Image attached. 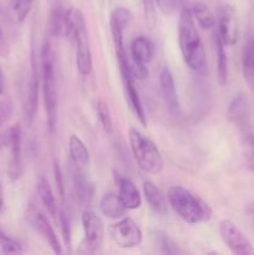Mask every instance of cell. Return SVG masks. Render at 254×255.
Listing matches in <instances>:
<instances>
[{
  "label": "cell",
  "mask_w": 254,
  "mask_h": 255,
  "mask_svg": "<svg viewBox=\"0 0 254 255\" xmlns=\"http://www.w3.org/2000/svg\"><path fill=\"white\" fill-rule=\"evenodd\" d=\"M219 236L227 248L236 255H254V247L243 232L232 221L224 219L219 223Z\"/></svg>",
  "instance_id": "cell-8"
},
{
  "label": "cell",
  "mask_w": 254,
  "mask_h": 255,
  "mask_svg": "<svg viewBox=\"0 0 254 255\" xmlns=\"http://www.w3.org/2000/svg\"><path fill=\"white\" fill-rule=\"evenodd\" d=\"M214 46H216L217 55V81L221 86L228 82V57H227L226 49H224V42L219 37V35H214Z\"/></svg>",
  "instance_id": "cell-22"
},
{
  "label": "cell",
  "mask_w": 254,
  "mask_h": 255,
  "mask_svg": "<svg viewBox=\"0 0 254 255\" xmlns=\"http://www.w3.org/2000/svg\"><path fill=\"white\" fill-rule=\"evenodd\" d=\"M37 102H39V72H37L36 62L32 57V69L30 75L29 82H27L26 97H25V121L27 126H31L34 124L35 116L37 111Z\"/></svg>",
  "instance_id": "cell-12"
},
{
  "label": "cell",
  "mask_w": 254,
  "mask_h": 255,
  "mask_svg": "<svg viewBox=\"0 0 254 255\" xmlns=\"http://www.w3.org/2000/svg\"><path fill=\"white\" fill-rule=\"evenodd\" d=\"M157 4V6L161 9V11L163 14H171L174 9V5H176V0H154Z\"/></svg>",
  "instance_id": "cell-35"
},
{
  "label": "cell",
  "mask_w": 254,
  "mask_h": 255,
  "mask_svg": "<svg viewBox=\"0 0 254 255\" xmlns=\"http://www.w3.org/2000/svg\"><path fill=\"white\" fill-rule=\"evenodd\" d=\"M242 71L248 87L254 91V31L249 35L242 54Z\"/></svg>",
  "instance_id": "cell-17"
},
{
  "label": "cell",
  "mask_w": 254,
  "mask_h": 255,
  "mask_svg": "<svg viewBox=\"0 0 254 255\" xmlns=\"http://www.w3.org/2000/svg\"><path fill=\"white\" fill-rule=\"evenodd\" d=\"M153 45L147 37L138 36L131 45V60L141 64H148L153 59Z\"/></svg>",
  "instance_id": "cell-21"
},
{
  "label": "cell",
  "mask_w": 254,
  "mask_h": 255,
  "mask_svg": "<svg viewBox=\"0 0 254 255\" xmlns=\"http://www.w3.org/2000/svg\"><path fill=\"white\" fill-rule=\"evenodd\" d=\"M70 172H71L72 183H74L75 194H76L77 199L82 204H90L94 198V183L86 176L84 167H79L71 162Z\"/></svg>",
  "instance_id": "cell-14"
},
{
  "label": "cell",
  "mask_w": 254,
  "mask_h": 255,
  "mask_svg": "<svg viewBox=\"0 0 254 255\" xmlns=\"http://www.w3.org/2000/svg\"><path fill=\"white\" fill-rule=\"evenodd\" d=\"M128 139L132 154L142 171L154 176L163 171V158L154 142L137 128L129 129Z\"/></svg>",
  "instance_id": "cell-5"
},
{
  "label": "cell",
  "mask_w": 254,
  "mask_h": 255,
  "mask_svg": "<svg viewBox=\"0 0 254 255\" xmlns=\"http://www.w3.org/2000/svg\"><path fill=\"white\" fill-rule=\"evenodd\" d=\"M243 158L247 168L254 172V133L252 132L243 138Z\"/></svg>",
  "instance_id": "cell-29"
},
{
  "label": "cell",
  "mask_w": 254,
  "mask_h": 255,
  "mask_svg": "<svg viewBox=\"0 0 254 255\" xmlns=\"http://www.w3.org/2000/svg\"><path fill=\"white\" fill-rule=\"evenodd\" d=\"M31 223L34 226V228L36 229L37 233L40 234L42 239L47 243V246L51 248V251L56 254L62 253V247L60 244L59 238H57L56 233H55L54 228L50 224V222L47 221L46 217L41 213V212L36 211V209H31Z\"/></svg>",
  "instance_id": "cell-13"
},
{
  "label": "cell",
  "mask_w": 254,
  "mask_h": 255,
  "mask_svg": "<svg viewBox=\"0 0 254 255\" xmlns=\"http://www.w3.org/2000/svg\"><path fill=\"white\" fill-rule=\"evenodd\" d=\"M60 221V228H61L62 238H64V243L66 247L71 246V226H70V218L69 214H66L65 209L60 211L59 216Z\"/></svg>",
  "instance_id": "cell-32"
},
{
  "label": "cell",
  "mask_w": 254,
  "mask_h": 255,
  "mask_svg": "<svg viewBox=\"0 0 254 255\" xmlns=\"http://www.w3.org/2000/svg\"><path fill=\"white\" fill-rule=\"evenodd\" d=\"M156 242L159 246V249L163 254H179L182 253L181 249L178 248L173 239L168 237V234L163 233V232H157L156 233Z\"/></svg>",
  "instance_id": "cell-30"
},
{
  "label": "cell",
  "mask_w": 254,
  "mask_h": 255,
  "mask_svg": "<svg viewBox=\"0 0 254 255\" xmlns=\"http://www.w3.org/2000/svg\"><path fill=\"white\" fill-rule=\"evenodd\" d=\"M100 209L107 218L120 219L126 214L127 208L120 199L119 194L107 193L100 201Z\"/></svg>",
  "instance_id": "cell-19"
},
{
  "label": "cell",
  "mask_w": 254,
  "mask_h": 255,
  "mask_svg": "<svg viewBox=\"0 0 254 255\" xmlns=\"http://www.w3.org/2000/svg\"><path fill=\"white\" fill-rule=\"evenodd\" d=\"M82 228H84V241L81 242L79 253L95 254L102 246L105 236V228L99 216L92 211H84L81 217Z\"/></svg>",
  "instance_id": "cell-6"
},
{
  "label": "cell",
  "mask_w": 254,
  "mask_h": 255,
  "mask_svg": "<svg viewBox=\"0 0 254 255\" xmlns=\"http://www.w3.org/2000/svg\"><path fill=\"white\" fill-rule=\"evenodd\" d=\"M248 99L244 94H238L229 104L228 110H227V117L232 124L237 125V126H243L248 119Z\"/></svg>",
  "instance_id": "cell-18"
},
{
  "label": "cell",
  "mask_w": 254,
  "mask_h": 255,
  "mask_svg": "<svg viewBox=\"0 0 254 255\" xmlns=\"http://www.w3.org/2000/svg\"><path fill=\"white\" fill-rule=\"evenodd\" d=\"M192 15H193L194 20L199 24V26L203 29H211V27L216 26V16L213 12L209 10L203 2H196L191 9Z\"/></svg>",
  "instance_id": "cell-25"
},
{
  "label": "cell",
  "mask_w": 254,
  "mask_h": 255,
  "mask_svg": "<svg viewBox=\"0 0 254 255\" xmlns=\"http://www.w3.org/2000/svg\"><path fill=\"white\" fill-rule=\"evenodd\" d=\"M143 194L146 198L147 203L151 206L156 213L159 214H166L168 211V206H167V201L162 192L157 188L154 183L151 181H144L143 182Z\"/></svg>",
  "instance_id": "cell-20"
},
{
  "label": "cell",
  "mask_w": 254,
  "mask_h": 255,
  "mask_svg": "<svg viewBox=\"0 0 254 255\" xmlns=\"http://www.w3.org/2000/svg\"><path fill=\"white\" fill-rule=\"evenodd\" d=\"M2 206H4V198H2V189L1 186H0V212H1Z\"/></svg>",
  "instance_id": "cell-37"
},
{
  "label": "cell",
  "mask_w": 254,
  "mask_h": 255,
  "mask_svg": "<svg viewBox=\"0 0 254 255\" xmlns=\"http://www.w3.org/2000/svg\"><path fill=\"white\" fill-rule=\"evenodd\" d=\"M65 11L61 5H55L50 11L49 29L52 36H62L65 31Z\"/></svg>",
  "instance_id": "cell-26"
},
{
  "label": "cell",
  "mask_w": 254,
  "mask_h": 255,
  "mask_svg": "<svg viewBox=\"0 0 254 255\" xmlns=\"http://www.w3.org/2000/svg\"><path fill=\"white\" fill-rule=\"evenodd\" d=\"M1 36H2V32H1V29H0V39H1Z\"/></svg>",
  "instance_id": "cell-39"
},
{
  "label": "cell",
  "mask_w": 254,
  "mask_h": 255,
  "mask_svg": "<svg viewBox=\"0 0 254 255\" xmlns=\"http://www.w3.org/2000/svg\"><path fill=\"white\" fill-rule=\"evenodd\" d=\"M42 94L46 111V122L49 131L55 132L57 124V92L55 76V57L50 41H45L41 49Z\"/></svg>",
  "instance_id": "cell-4"
},
{
  "label": "cell",
  "mask_w": 254,
  "mask_h": 255,
  "mask_svg": "<svg viewBox=\"0 0 254 255\" xmlns=\"http://www.w3.org/2000/svg\"><path fill=\"white\" fill-rule=\"evenodd\" d=\"M116 183L119 186V197L127 211L138 209L142 204V198L136 184L129 178L121 177L120 174H116Z\"/></svg>",
  "instance_id": "cell-15"
},
{
  "label": "cell",
  "mask_w": 254,
  "mask_h": 255,
  "mask_svg": "<svg viewBox=\"0 0 254 255\" xmlns=\"http://www.w3.org/2000/svg\"><path fill=\"white\" fill-rule=\"evenodd\" d=\"M216 24L217 34L219 35L224 45L232 46L238 41V19H237V12L233 6L221 5L217 10Z\"/></svg>",
  "instance_id": "cell-9"
},
{
  "label": "cell",
  "mask_w": 254,
  "mask_h": 255,
  "mask_svg": "<svg viewBox=\"0 0 254 255\" xmlns=\"http://www.w3.org/2000/svg\"><path fill=\"white\" fill-rule=\"evenodd\" d=\"M132 21V12L127 7L119 6L111 12L110 16V29L114 40L116 52L125 51L124 32Z\"/></svg>",
  "instance_id": "cell-11"
},
{
  "label": "cell",
  "mask_w": 254,
  "mask_h": 255,
  "mask_svg": "<svg viewBox=\"0 0 254 255\" xmlns=\"http://www.w3.org/2000/svg\"><path fill=\"white\" fill-rule=\"evenodd\" d=\"M95 110H96L97 117H99L100 124L104 127L105 132L107 134H111L114 132V122H112L111 112H110L107 104L105 101H102V100H97L95 102Z\"/></svg>",
  "instance_id": "cell-28"
},
{
  "label": "cell",
  "mask_w": 254,
  "mask_h": 255,
  "mask_svg": "<svg viewBox=\"0 0 254 255\" xmlns=\"http://www.w3.org/2000/svg\"><path fill=\"white\" fill-rule=\"evenodd\" d=\"M64 35L75 41L77 70L82 76H87L92 69V54L86 21L84 14L79 9L70 7L65 11Z\"/></svg>",
  "instance_id": "cell-2"
},
{
  "label": "cell",
  "mask_w": 254,
  "mask_h": 255,
  "mask_svg": "<svg viewBox=\"0 0 254 255\" xmlns=\"http://www.w3.org/2000/svg\"><path fill=\"white\" fill-rule=\"evenodd\" d=\"M109 234L112 242L122 249H132L141 246L143 234L136 222L131 218H120L117 223L109 227Z\"/></svg>",
  "instance_id": "cell-7"
},
{
  "label": "cell",
  "mask_w": 254,
  "mask_h": 255,
  "mask_svg": "<svg viewBox=\"0 0 254 255\" xmlns=\"http://www.w3.org/2000/svg\"><path fill=\"white\" fill-rule=\"evenodd\" d=\"M34 0H10V11L15 22L21 24L31 10Z\"/></svg>",
  "instance_id": "cell-27"
},
{
  "label": "cell",
  "mask_w": 254,
  "mask_h": 255,
  "mask_svg": "<svg viewBox=\"0 0 254 255\" xmlns=\"http://www.w3.org/2000/svg\"><path fill=\"white\" fill-rule=\"evenodd\" d=\"M9 141L11 144V162H10L9 174L11 181L20 178L22 171L21 166V128L19 125H15L10 129Z\"/></svg>",
  "instance_id": "cell-16"
},
{
  "label": "cell",
  "mask_w": 254,
  "mask_h": 255,
  "mask_svg": "<svg viewBox=\"0 0 254 255\" xmlns=\"http://www.w3.org/2000/svg\"><path fill=\"white\" fill-rule=\"evenodd\" d=\"M54 176H55V182H56L57 191H59L60 197L62 199L65 198V186H64V177H62L61 168H60L59 163L56 161L54 162Z\"/></svg>",
  "instance_id": "cell-34"
},
{
  "label": "cell",
  "mask_w": 254,
  "mask_h": 255,
  "mask_svg": "<svg viewBox=\"0 0 254 255\" xmlns=\"http://www.w3.org/2000/svg\"><path fill=\"white\" fill-rule=\"evenodd\" d=\"M169 206L189 224H199L212 218V209L203 199L182 186H173L167 193Z\"/></svg>",
  "instance_id": "cell-3"
},
{
  "label": "cell",
  "mask_w": 254,
  "mask_h": 255,
  "mask_svg": "<svg viewBox=\"0 0 254 255\" xmlns=\"http://www.w3.org/2000/svg\"><path fill=\"white\" fill-rule=\"evenodd\" d=\"M22 252V246L11 237L4 234L0 242V253L2 254H17Z\"/></svg>",
  "instance_id": "cell-31"
},
{
  "label": "cell",
  "mask_w": 254,
  "mask_h": 255,
  "mask_svg": "<svg viewBox=\"0 0 254 255\" xmlns=\"http://www.w3.org/2000/svg\"><path fill=\"white\" fill-rule=\"evenodd\" d=\"M159 85H161L162 97H163V102L168 114L173 117L181 116V105H179L178 95H177L176 84L168 67H163L161 70Z\"/></svg>",
  "instance_id": "cell-10"
},
{
  "label": "cell",
  "mask_w": 254,
  "mask_h": 255,
  "mask_svg": "<svg viewBox=\"0 0 254 255\" xmlns=\"http://www.w3.org/2000/svg\"><path fill=\"white\" fill-rule=\"evenodd\" d=\"M69 152L71 162L79 167H86L90 162V152L81 138L72 134L69 139Z\"/></svg>",
  "instance_id": "cell-23"
},
{
  "label": "cell",
  "mask_w": 254,
  "mask_h": 255,
  "mask_svg": "<svg viewBox=\"0 0 254 255\" xmlns=\"http://www.w3.org/2000/svg\"><path fill=\"white\" fill-rule=\"evenodd\" d=\"M4 232L1 231V229H0V242H1V239H2V237H4Z\"/></svg>",
  "instance_id": "cell-38"
},
{
  "label": "cell",
  "mask_w": 254,
  "mask_h": 255,
  "mask_svg": "<svg viewBox=\"0 0 254 255\" xmlns=\"http://www.w3.org/2000/svg\"><path fill=\"white\" fill-rule=\"evenodd\" d=\"M178 42L187 66L196 72H203L206 70V51L188 7H183L179 12Z\"/></svg>",
  "instance_id": "cell-1"
},
{
  "label": "cell",
  "mask_w": 254,
  "mask_h": 255,
  "mask_svg": "<svg viewBox=\"0 0 254 255\" xmlns=\"http://www.w3.org/2000/svg\"><path fill=\"white\" fill-rule=\"evenodd\" d=\"M37 193H39L40 201H41L42 206L47 211V213L51 217H56L57 214V206L56 201H55L54 192H52L51 186L49 184L47 179L44 176H41L37 182Z\"/></svg>",
  "instance_id": "cell-24"
},
{
  "label": "cell",
  "mask_w": 254,
  "mask_h": 255,
  "mask_svg": "<svg viewBox=\"0 0 254 255\" xmlns=\"http://www.w3.org/2000/svg\"><path fill=\"white\" fill-rule=\"evenodd\" d=\"M142 6H143L144 17H146L147 24L151 27L156 25V6H154V0H141Z\"/></svg>",
  "instance_id": "cell-33"
},
{
  "label": "cell",
  "mask_w": 254,
  "mask_h": 255,
  "mask_svg": "<svg viewBox=\"0 0 254 255\" xmlns=\"http://www.w3.org/2000/svg\"><path fill=\"white\" fill-rule=\"evenodd\" d=\"M4 87H5V84H4V76H2V72L1 70H0V95L4 92Z\"/></svg>",
  "instance_id": "cell-36"
}]
</instances>
